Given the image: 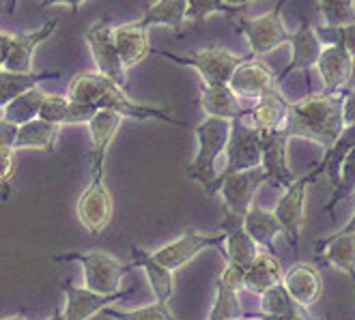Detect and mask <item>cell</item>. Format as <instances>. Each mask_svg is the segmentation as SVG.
Returning <instances> with one entry per match:
<instances>
[{
	"instance_id": "46",
	"label": "cell",
	"mask_w": 355,
	"mask_h": 320,
	"mask_svg": "<svg viewBox=\"0 0 355 320\" xmlns=\"http://www.w3.org/2000/svg\"><path fill=\"white\" fill-rule=\"evenodd\" d=\"M343 118H345V127L355 125V89L345 93V101H343Z\"/></svg>"
},
{
	"instance_id": "13",
	"label": "cell",
	"mask_w": 355,
	"mask_h": 320,
	"mask_svg": "<svg viewBox=\"0 0 355 320\" xmlns=\"http://www.w3.org/2000/svg\"><path fill=\"white\" fill-rule=\"evenodd\" d=\"M87 44L91 48V54H93V60L97 65V73L106 75L108 80H112L116 87H125V69L123 62H121V56H119V50L114 46V39H112V26H108L106 22H95L87 35Z\"/></svg>"
},
{
	"instance_id": "47",
	"label": "cell",
	"mask_w": 355,
	"mask_h": 320,
	"mask_svg": "<svg viewBox=\"0 0 355 320\" xmlns=\"http://www.w3.org/2000/svg\"><path fill=\"white\" fill-rule=\"evenodd\" d=\"M82 3H85V0H44V3H41V7L48 9V7H52V5H67V7L71 9V13H78Z\"/></svg>"
},
{
	"instance_id": "33",
	"label": "cell",
	"mask_w": 355,
	"mask_h": 320,
	"mask_svg": "<svg viewBox=\"0 0 355 320\" xmlns=\"http://www.w3.org/2000/svg\"><path fill=\"white\" fill-rule=\"evenodd\" d=\"M46 95L48 93L41 91V87H35L22 95H17L3 108V118L17 125V127L28 123V121L39 118V110H41V103H44Z\"/></svg>"
},
{
	"instance_id": "16",
	"label": "cell",
	"mask_w": 355,
	"mask_h": 320,
	"mask_svg": "<svg viewBox=\"0 0 355 320\" xmlns=\"http://www.w3.org/2000/svg\"><path fill=\"white\" fill-rule=\"evenodd\" d=\"M62 292H65V308H62L65 320H89L106 308H112L114 303L130 299L132 294L130 290H119L114 294H97L87 288H78L71 282L62 284Z\"/></svg>"
},
{
	"instance_id": "2",
	"label": "cell",
	"mask_w": 355,
	"mask_h": 320,
	"mask_svg": "<svg viewBox=\"0 0 355 320\" xmlns=\"http://www.w3.org/2000/svg\"><path fill=\"white\" fill-rule=\"evenodd\" d=\"M67 99L76 103H93L99 110H114L121 116L136 118V121L157 118L175 127H187V123L177 121L168 108H149V105H140L132 101L121 87H116L112 80L97 71H82L73 75V80L69 82Z\"/></svg>"
},
{
	"instance_id": "45",
	"label": "cell",
	"mask_w": 355,
	"mask_h": 320,
	"mask_svg": "<svg viewBox=\"0 0 355 320\" xmlns=\"http://www.w3.org/2000/svg\"><path fill=\"white\" fill-rule=\"evenodd\" d=\"M15 136H17V125L9 123L5 118H0V146L13 148Z\"/></svg>"
},
{
	"instance_id": "11",
	"label": "cell",
	"mask_w": 355,
	"mask_h": 320,
	"mask_svg": "<svg viewBox=\"0 0 355 320\" xmlns=\"http://www.w3.org/2000/svg\"><path fill=\"white\" fill-rule=\"evenodd\" d=\"M112 211H114L112 194L106 187V183H103V179H91L89 187L82 191L76 204L80 224L87 228V232L99 234L110 224Z\"/></svg>"
},
{
	"instance_id": "31",
	"label": "cell",
	"mask_w": 355,
	"mask_h": 320,
	"mask_svg": "<svg viewBox=\"0 0 355 320\" xmlns=\"http://www.w3.org/2000/svg\"><path fill=\"white\" fill-rule=\"evenodd\" d=\"M58 71H31V73H9L0 69V108L35 87H39L46 80H56Z\"/></svg>"
},
{
	"instance_id": "41",
	"label": "cell",
	"mask_w": 355,
	"mask_h": 320,
	"mask_svg": "<svg viewBox=\"0 0 355 320\" xmlns=\"http://www.w3.org/2000/svg\"><path fill=\"white\" fill-rule=\"evenodd\" d=\"M317 35L323 41V46H327V44H340V46L347 48V52L353 58V73H355V24L340 26V28H327V26H323V28H317Z\"/></svg>"
},
{
	"instance_id": "40",
	"label": "cell",
	"mask_w": 355,
	"mask_h": 320,
	"mask_svg": "<svg viewBox=\"0 0 355 320\" xmlns=\"http://www.w3.org/2000/svg\"><path fill=\"white\" fill-rule=\"evenodd\" d=\"M67 110H69V99L67 97L56 95V93H48L46 99H44V103H41L39 118L46 121V123H52V125L62 127V125H65Z\"/></svg>"
},
{
	"instance_id": "14",
	"label": "cell",
	"mask_w": 355,
	"mask_h": 320,
	"mask_svg": "<svg viewBox=\"0 0 355 320\" xmlns=\"http://www.w3.org/2000/svg\"><path fill=\"white\" fill-rule=\"evenodd\" d=\"M286 44L291 46V62L288 67L278 75V80H284L293 71H304L306 80L310 78V69L317 67V60L323 52V41L317 35V26L306 17L295 33H288Z\"/></svg>"
},
{
	"instance_id": "3",
	"label": "cell",
	"mask_w": 355,
	"mask_h": 320,
	"mask_svg": "<svg viewBox=\"0 0 355 320\" xmlns=\"http://www.w3.org/2000/svg\"><path fill=\"white\" fill-rule=\"evenodd\" d=\"M194 132L198 138V151L194 161L187 168V175L209 191L220 177L216 172V161L226 151L228 136H231V121L207 116L200 125L194 127Z\"/></svg>"
},
{
	"instance_id": "53",
	"label": "cell",
	"mask_w": 355,
	"mask_h": 320,
	"mask_svg": "<svg viewBox=\"0 0 355 320\" xmlns=\"http://www.w3.org/2000/svg\"><path fill=\"white\" fill-rule=\"evenodd\" d=\"M243 320H263V318H259V316H254V314H245Z\"/></svg>"
},
{
	"instance_id": "21",
	"label": "cell",
	"mask_w": 355,
	"mask_h": 320,
	"mask_svg": "<svg viewBox=\"0 0 355 320\" xmlns=\"http://www.w3.org/2000/svg\"><path fill=\"white\" fill-rule=\"evenodd\" d=\"M317 69L325 84V93H338L353 75V58L340 44H327L317 60Z\"/></svg>"
},
{
	"instance_id": "35",
	"label": "cell",
	"mask_w": 355,
	"mask_h": 320,
	"mask_svg": "<svg viewBox=\"0 0 355 320\" xmlns=\"http://www.w3.org/2000/svg\"><path fill=\"white\" fill-rule=\"evenodd\" d=\"M243 312L245 310L241 308L239 292L216 282V299L207 320H235V318H243Z\"/></svg>"
},
{
	"instance_id": "24",
	"label": "cell",
	"mask_w": 355,
	"mask_h": 320,
	"mask_svg": "<svg viewBox=\"0 0 355 320\" xmlns=\"http://www.w3.org/2000/svg\"><path fill=\"white\" fill-rule=\"evenodd\" d=\"M130 267H140L144 273H147L149 286L153 290V296L157 303L168 305V301L173 299L175 292V280H173V271L166 269L164 265H159L151 254H147L140 247H132V263Z\"/></svg>"
},
{
	"instance_id": "55",
	"label": "cell",
	"mask_w": 355,
	"mask_h": 320,
	"mask_svg": "<svg viewBox=\"0 0 355 320\" xmlns=\"http://www.w3.org/2000/svg\"><path fill=\"white\" fill-rule=\"evenodd\" d=\"M282 3H286V0H282Z\"/></svg>"
},
{
	"instance_id": "6",
	"label": "cell",
	"mask_w": 355,
	"mask_h": 320,
	"mask_svg": "<svg viewBox=\"0 0 355 320\" xmlns=\"http://www.w3.org/2000/svg\"><path fill=\"white\" fill-rule=\"evenodd\" d=\"M269 183L267 172L263 168H250L241 172L220 175L209 189V194H220L224 202V213H231L237 217H245L250 206L254 204L257 191Z\"/></svg>"
},
{
	"instance_id": "43",
	"label": "cell",
	"mask_w": 355,
	"mask_h": 320,
	"mask_svg": "<svg viewBox=\"0 0 355 320\" xmlns=\"http://www.w3.org/2000/svg\"><path fill=\"white\" fill-rule=\"evenodd\" d=\"M99 112L97 105L93 103H76L69 101V110L65 116V125H78V123H89Z\"/></svg>"
},
{
	"instance_id": "52",
	"label": "cell",
	"mask_w": 355,
	"mask_h": 320,
	"mask_svg": "<svg viewBox=\"0 0 355 320\" xmlns=\"http://www.w3.org/2000/svg\"><path fill=\"white\" fill-rule=\"evenodd\" d=\"M48 320H65V314H62V310H56Z\"/></svg>"
},
{
	"instance_id": "49",
	"label": "cell",
	"mask_w": 355,
	"mask_h": 320,
	"mask_svg": "<svg viewBox=\"0 0 355 320\" xmlns=\"http://www.w3.org/2000/svg\"><path fill=\"white\" fill-rule=\"evenodd\" d=\"M224 3H226L228 7H233V9H241V7H245V5H250V3H254V0H224Z\"/></svg>"
},
{
	"instance_id": "28",
	"label": "cell",
	"mask_w": 355,
	"mask_h": 320,
	"mask_svg": "<svg viewBox=\"0 0 355 320\" xmlns=\"http://www.w3.org/2000/svg\"><path fill=\"white\" fill-rule=\"evenodd\" d=\"M280 282H282V267L278 258L269 251H259L252 265L245 269L243 290H250L261 296L263 292H267L271 286H276Z\"/></svg>"
},
{
	"instance_id": "19",
	"label": "cell",
	"mask_w": 355,
	"mask_h": 320,
	"mask_svg": "<svg viewBox=\"0 0 355 320\" xmlns=\"http://www.w3.org/2000/svg\"><path fill=\"white\" fill-rule=\"evenodd\" d=\"M121 114L114 110H99L91 121H89V132H91V179H103V157L110 142L114 140L119 127H121Z\"/></svg>"
},
{
	"instance_id": "26",
	"label": "cell",
	"mask_w": 355,
	"mask_h": 320,
	"mask_svg": "<svg viewBox=\"0 0 355 320\" xmlns=\"http://www.w3.org/2000/svg\"><path fill=\"white\" fill-rule=\"evenodd\" d=\"M243 228L259 247H265L269 254L276 256L274 241H276V237L282 234V224L274 215V211H267L263 206L252 204L243 217Z\"/></svg>"
},
{
	"instance_id": "5",
	"label": "cell",
	"mask_w": 355,
	"mask_h": 320,
	"mask_svg": "<svg viewBox=\"0 0 355 320\" xmlns=\"http://www.w3.org/2000/svg\"><path fill=\"white\" fill-rule=\"evenodd\" d=\"M58 263H80L85 269V288L97 294H114L121 290L125 273L132 267L121 265L114 256L106 251H69L56 256Z\"/></svg>"
},
{
	"instance_id": "23",
	"label": "cell",
	"mask_w": 355,
	"mask_h": 320,
	"mask_svg": "<svg viewBox=\"0 0 355 320\" xmlns=\"http://www.w3.org/2000/svg\"><path fill=\"white\" fill-rule=\"evenodd\" d=\"M288 105H291V101L284 99L278 89H274V91L265 93L261 99H257L254 105H250L243 121L248 125H252L259 132L280 130L286 114H288Z\"/></svg>"
},
{
	"instance_id": "8",
	"label": "cell",
	"mask_w": 355,
	"mask_h": 320,
	"mask_svg": "<svg viewBox=\"0 0 355 320\" xmlns=\"http://www.w3.org/2000/svg\"><path fill=\"white\" fill-rule=\"evenodd\" d=\"M319 170L317 166H312L306 175L297 177V181L284 189V196L278 200L274 215L282 224V234L288 239L293 251L300 247V237H302V228H304V213H306V191L308 185L315 183L319 179Z\"/></svg>"
},
{
	"instance_id": "4",
	"label": "cell",
	"mask_w": 355,
	"mask_h": 320,
	"mask_svg": "<svg viewBox=\"0 0 355 320\" xmlns=\"http://www.w3.org/2000/svg\"><path fill=\"white\" fill-rule=\"evenodd\" d=\"M149 54H155V56H162V58H168V60L177 62V65L194 67V69L200 73L205 87H224V84L231 82L235 69L248 58V56L233 54L231 50H226V48H222V46H211V48H207V50L187 54V56L171 54V52L155 50V48H151Z\"/></svg>"
},
{
	"instance_id": "29",
	"label": "cell",
	"mask_w": 355,
	"mask_h": 320,
	"mask_svg": "<svg viewBox=\"0 0 355 320\" xmlns=\"http://www.w3.org/2000/svg\"><path fill=\"white\" fill-rule=\"evenodd\" d=\"M58 132H60L58 125L46 123L41 118L28 121L17 127L13 151H19V148H41V151L52 153L58 140Z\"/></svg>"
},
{
	"instance_id": "50",
	"label": "cell",
	"mask_w": 355,
	"mask_h": 320,
	"mask_svg": "<svg viewBox=\"0 0 355 320\" xmlns=\"http://www.w3.org/2000/svg\"><path fill=\"white\" fill-rule=\"evenodd\" d=\"M0 320H28L26 318V312H24V308L19 310L17 314H11V316H7V318H0Z\"/></svg>"
},
{
	"instance_id": "34",
	"label": "cell",
	"mask_w": 355,
	"mask_h": 320,
	"mask_svg": "<svg viewBox=\"0 0 355 320\" xmlns=\"http://www.w3.org/2000/svg\"><path fill=\"white\" fill-rule=\"evenodd\" d=\"M261 314L265 316H288V314H306V308L293 301L284 288V284L271 286L267 292L261 294Z\"/></svg>"
},
{
	"instance_id": "18",
	"label": "cell",
	"mask_w": 355,
	"mask_h": 320,
	"mask_svg": "<svg viewBox=\"0 0 355 320\" xmlns=\"http://www.w3.org/2000/svg\"><path fill=\"white\" fill-rule=\"evenodd\" d=\"M282 284H284L286 292L293 296V301L306 310L315 305L323 294L321 273L315 265H310V263H297V265L291 267L282 275Z\"/></svg>"
},
{
	"instance_id": "48",
	"label": "cell",
	"mask_w": 355,
	"mask_h": 320,
	"mask_svg": "<svg viewBox=\"0 0 355 320\" xmlns=\"http://www.w3.org/2000/svg\"><path fill=\"white\" fill-rule=\"evenodd\" d=\"M336 232H340V234H355V213L351 215V220L340 230H336Z\"/></svg>"
},
{
	"instance_id": "42",
	"label": "cell",
	"mask_w": 355,
	"mask_h": 320,
	"mask_svg": "<svg viewBox=\"0 0 355 320\" xmlns=\"http://www.w3.org/2000/svg\"><path fill=\"white\" fill-rule=\"evenodd\" d=\"M15 172V151L0 146V187H3V200L9 196V183Z\"/></svg>"
},
{
	"instance_id": "30",
	"label": "cell",
	"mask_w": 355,
	"mask_h": 320,
	"mask_svg": "<svg viewBox=\"0 0 355 320\" xmlns=\"http://www.w3.org/2000/svg\"><path fill=\"white\" fill-rule=\"evenodd\" d=\"M187 19V0H157L155 5L144 9L140 24L144 28L151 26H171L175 33H181L183 22Z\"/></svg>"
},
{
	"instance_id": "54",
	"label": "cell",
	"mask_w": 355,
	"mask_h": 320,
	"mask_svg": "<svg viewBox=\"0 0 355 320\" xmlns=\"http://www.w3.org/2000/svg\"><path fill=\"white\" fill-rule=\"evenodd\" d=\"M235 320H243V318H235Z\"/></svg>"
},
{
	"instance_id": "9",
	"label": "cell",
	"mask_w": 355,
	"mask_h": 320,
	"mask_svg": "<svg viewBox=\"0 0 355 320\" xmlns=\"http://www.w3.org/2000/svg\"><path fill=\"white\" fill-rule=\"evenodd\" d=\"M226 166L222 175L261 168V132L243 118L231 121V136L226 144Z\"/></svg>"
},
{
	"instance_id": "37",
	"label": "cell",
	"mask_w": 355,
	"mask_h": 320,
	"mask_svg": "<svg viewBox=\"0 0 355 320\" xmlns=\"http://www.w3.org/2000/svg\"><path fill=\"white\" fill-rule=\"evenodd\" d=\"M319 11L327 28L355 24V0H319Z\"/></svg>"
},
{
	"instance_id": "10",
	"label": "cell",
	"mask_w": 355,
	"mask_h": 320,
	"mask_svg": "<svg viewBox=\"0 0 355 320\" xmlns=\"http://www.w3.org/2000/svg\"><path fill=\"white\" fill-rule=\"evenodd\" d=\"M288 140L282 130L261 132V168L267 172L269 183L282 189L297 181V175L288 163Z\"/></svg>"
},
{
	"instance_id": "39",
	"label": "cell",
	"mask_w": 355,
	"mask_h": 320,
	"mask_svg": "<svg viewBox=\"0 0 355 320\" xmlns=\"http://www.w3.org/2000/svg\"><path fill=\"white\" fill-rule=\"evenodd\" d=\"M237 9L228 7L224 0H187V19H192L194 24H202L211 13H224L231 19Z\"/></svg>"
},
{
	"instance_id": "12",
	"label": "cell",
	"mask_w": 355,
	"mask_h": 320,
	"mask_svg": "<svg viewBox=\"0 0 355 320\" xmlns=\"http://www.w3.org/2000/svg\"><path fill=\"white\" fill-rule=\"evenodd\" d=\"M222 243H224V232H220V234H200L196 230H187V232L181 234L179 239H175L173 243L155 249L151 256L159 265H164L166 269L177 271V269L185 267L192 258H196L202 249L222 247Z\"/></svg>"
},
{
	"instance_id": "17",
	"label": "cell",
	"mask_w": 355,
	"mask_h": 320,
	"mask_svg": "<svg viewBox=\"0 0 355 320\" xmlns=\"http://www.w3.org/2000/svg\"><path fill=\"white\" fill-rule=\"evenodd\" d=\"M58 28V17L50 19L41 28H35V33L28 35H11L9 48L3 60V71L9 73H31L33 71V52L39 44H44L48 37H52Z\"/></svg>"
},
{
	"instance_id": "20",
	"label": "cell",
	"mask_w": 355,
	"mask_h": 320,
	"mask_svg": "<svg viewBox=\"0 0 355 320\" xmlns=\"http://www.w3.org/2000/svg\"><path fill=\"white\" fill-rule=\"evenodd\" d=\"M222 232H224V249L222 251L226 254L228 263L248 269L250 265H252V260L259 256V245L245 232L243 217L231 215V213H224Z\"/></svg>"
},
{
	"instance_id": "22",
	"label": "cell",
	"mask_w": 355,
	"mask_h": 320,
	"mask_svg": "<svg viewBox=\"0 0 355 320\" xmlns=\"http://www.w3.org/2000/svg\"><path fill=\"white\" fill-rule=\"evenodd\" d=\"M112 39H114V46L119 50V56H121V62H123L125 69L136 67L138 62H142L144 56L151 52L149 28H144L140 22L114 26Z\"/></svg>"
},
{
	"instance_id": "51",
	"label": "cell",
	"mask_w": 355,
	"mask_h": 320,
	"mask_svg": "<svg viewBox=\"0 0 355 320\" xmlns=\"http://www.w3.org/2000/svg\"><path fill=\"white\" fill-rule=\"evenodd\" d=\"M15 5H17V0H7V5H5V11L11 15L15 11Z\"/></svg>"
},
{
	"instance_id": "36",
	"label": "cell",
	"mask_w": 355,
	"mask_h": 320,
	"mask_svg": "<svg viewBox=\"0 0 355 320\" xmlns=\"http://www.w3.org/2000/svg\"><path fill=\"white\" fill-rule=\"evenodd\" d=\"M355 191V146L349 151V155L345 157L343 166H340V175H338V183L331 189V196L325 204V211L331 213L343 200H347Z\"/></svg>"
},
{
	"instance_id": "25",
	"label": "cell",
	"mask_w": 355,
	"mask_h": 320,
	"mask_svg": "<svg viewBox=\"0 0 355 320\" xmlns=\"http://www.w3.org/2000/svg\"><path fill=\"white\" fill-rule=\"evenodd\" d=\"M200 105L207 116L216 118H243L248 114V108L241 105V99L231 91L228 84L224 87H200Z\"/></svg>"
},
{
	"instance_id": "1",
	"label": "cell",
	"mask_w": 355,
	"mask_h": 320,
	"mask_svg": "<svg viewBox=\"0 0 355 320\" xmlns=\"http://www.w3.org/2000/svg\"><path fill=\"white\" fill-rule=\"evenodd\" d=\"M345 91L310 93L288 105V114L280 130L288 138H304L323 148L334 146L345 130L343 118Z\"/></svg>"
},
{
	"instance_id": "7",
	"label": "cell",
	"mask_w": 355,
	"mask_h": 320,
	"mask_svg": "<svg viewBox=\"0 0 355 320\" xmlns=\"http://www.w3.org/2000/svg\"><path fill=\"white\" fill-rule=\"evenodd\" d=\"M282 0H276V7L271 9L269 13L254 17V19H245L241 15H233L231 22L235 24V28L245 35L248 44H250V56L259 58L263 54L274 52L276 48H280L282 44H286L288 30L282 22Z\"/></svg>"
},
{
	"instance_id": "27",
	"label": "cell",
	"mask_w": 355,
	"mask_h": 320,
	"mask_svg": "<svg viewBox=\"0 0 355 320\" xmlns=\"http://www.w3.org/2000/svg\"><path fill=\"white\" fill-rule=\"evenodd\" d=\"M317 258H323L327 265L345 271L347 275L355 273V234L334 232L315 247Z\"/></svg>"
},
{
	"instance_id": "32",
	"label": "cell",
	"mask_w": 355,
	"mask_h": 320,
	"mask_svg": "<svg viewBox=\"0 0 355 320\" xmlns=\"http://www.w3.org/2000/svg\"><path fill=\"white\" fill-rule=\"evenodd\" d=\"M355 146V125H349L343 130L340 138L334 142V146L325 148L323 159L317 163L319 175H327L331 189L338 183V175H340V166L345 161V157L349 155V151Z\"/></svg>"
},
{
	"instance_id": "15",
	"label": "cell",
	"mask_w": 355,
	"mask_h": 320,
	"mask_svg": "<svg viewBox=\"0 0 355 320\" xmlns=\"http://www.w3.org/2000/svg\"><path fill=\"white\" fill-rule=\"evenodd\" d=\"M231 91L239 97V99H261L265 93L278 89V78L274 75L267 65L259 58H252L248 54V58L241 62V65L235 69L231 82H228Z\"/></svg>"
},
{
	"instance_id": "38",
	"label": "cell",
	"mask_w": 355,
	"mask_h": 320,
	"mask_svg": "<svg viewBox=\"0 0 355 320\" xmlns=\"http://www.w3.org/2000/svg\"><path fill=\"white\" fill-rule=\"evenodd\" d=\"M101 314H106L114 320H179L173 316L168 305L157 303V301L136 308V310H114V305H112V308H106Z\"/></svg>"
},
{
	"instance_id": "44",
	"label": "cell",
	"mask_w": 355,
	"mask_h": 320,
	"mask_svg": "<svg viewBox=\"0 0 355 320\" xmlns=\"http://www.w3.org/2000/svg\"><path fill=\"white\" fill-rule=\"evenodd\" d=\"M218 282L228 286V288L237 290V292H241L243 290V282H245V269L239 267V265H233V263H226L224 271L218 277Z\"/></svg>"
}]
</instances>
